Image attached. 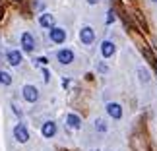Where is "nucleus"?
I'll list each match as a JSON object with an SVG mask.
<instances>
[{
  "mask_svg": "<svg viewBox=\"0 0 157 151\" xmlns=\"http://www.w3.org/2000/svg\"><path fill=\"white\" fill-rule=\"evenodd\" d=\"M14 138H16V142H20V143H25L29 140V128H27L25 122H17L14 126Z\"/></svg>",
  "mask_w": 157,
  "mask_h": 151,
  "instance_id": "1",
  "label": "nucleus"
},
{
  "mask_svg": "<svg viewBox=\"0 0 157 151\" xmlns=\"http://www.w3.org/2000/svg\"><path fill=\"white\" fill-rule=\"evenodd\" d=\"M20 41H21V51L27 52V54H31V52L35 51V47H37V45H35V37H33L29 31L21 33V39H20Z\"/></svg>",
  "mask_w": 157,
  "mask_h": 151,
  "instance_id": "2",
  "label": "nucleus"
},
{
  "mask_svg": "<svg viewBox=\"0 0 157 151\" xmlns=\"http://www.w3.org/2000/svg\"><path fill=\"white\" fill-rule=\"evenodd\" d=\"M80 41L86 47L89 45H93V41H95V31H93V27H89V25H83L82 27V31H80Z\"/></svg>",
  "mask_w": 157,
  "mask_h": 151,
  "instance_id": "3",
  "label": "nucleus"
},
{
  "mask_svg": "<svg viewBox=\"0 0 157 151\" xmlns=\"http://www.w3.org/2000/svg\"><path fill=\"white\" fill-rule=\"evenodd\" d=\"M56 60L60 64H64V66L72 64V62H74V51H72V49H60L56 52Z\"/></svg>",
  "mask_w": 157,
  "mask_h": 151,
  "instance_id": "4",
  "label": "nucleus"
},
{
  "mask_svg": "<svg viewBox=\"0 0 157 151\" xmlns=\"http://www.w3.org/2000/svg\"><path fill=\"white\" fill-rule=\"evenodd\" d=\"M21 95H23V99H25L27 103H35V101L39 99V91H37V87H35V85H23Z\"/></svg>",
  "mask_w": 157,
  "mask_h": 151,
  "instance_id": "5",
  "label": "nucleus"
},
{
  "mask_svg": "<svg viewBox=\"0 0 157 151\" xmlns=\"http://www.w3.org/2000/svg\"><path fill=\"white\" fill-rule=\"evenodd\" d=\"M49 31H51V41L54 45H62L66 41V31L62 27H52V29H49Z\"/></svg>",
  "mask_w": 157,
  "mask_h": 151,
  "instance_id": "6",
  "label": "nucleus"
},
{
  "mask_svg": "<svg viewBox=\"0 0 157 151\" xmlns=\"http://www.w3.org/2000/svg\"><path fill=\"white\" fill-rule=\"evenodd\" d=\"M6 62H8L10 66H20L21 64V52L16 51V49L6 51Z\"/></svg>",
  "mask_w": 157,
  "mask_h": 151,
  "instance_id": "7",
  "label": "nucleus"
},
{
  "mask_svg": "<svg viewBox=\"0 0 157 151\" xmlns=\"http://www.w3.org/2000/svg\"><path fill=\"white\" fill-rule=\"evenodd\" d=\"M56 122H52V120H47V122H43V126H41V134H43V138H54V134H56Z\"/></svg>",
  "mask_w": 157,
  "mask_h": 151,
  "instance_id": "8",
  "label": "nucleus"
},
{
  "mask_svg": "<svg viewBox=\"0 0 157 151\" xmlns=\"http://www.w3.org/2000/svg\"><path fill=\"white\" fill-rule=\"evenodd\" d=\"M114 51H117V47H114V43L111 39H107V41L101 43V56H103V58H111L114 54Z\"/></svg>",
  "mask_w": 157,
  "mask_h": 151,
  "instance_id": "9",
  "label": "nucleus"
},
{
  "mask_svg": "<svg viewBox=\"0 0 157 151\" xmlns=\"http://www.w3.org/2000/svg\"><path fill=\"white\" fill-rule=\"evenodd\" d=\"M107 112L111 114V118H114V120L122 118V107H120L118 103H109V105H107Z\"/></svg>",
  "mask_w": 157,
  "mask_h": 151,
  "instance_id": "10",
  "label": "nucleus"
},
{
  "mask_svg": "<svg viewBox=\"0 0 157 151\" xmlns=\"http://www.w3.org/2000/svg\"><path fill=\"white\" fill-rule=\"evenodd\" d=\"M39 25L43 27V29H52L54 27V16L52 14H41L39 16Z\"/></svg>",
  "mask_w": 157,
  "mask_h": 151,
  "instance_id": "11",
  "label": "nucleus"
},
{
  "mask_svg": "<svg viewBox=\"0 0 157 151\" xmlns=\"http://www.w3.org/2000/svg\"><path fill=\"white\" fill-rule=\"evenodd\" d=\"M66 124H68V128H72V130H80L82 128V118L78 116V114L70 112L68 116H66Z\"/></svg>",
  "mask_w": 157,
  "mask_h": 151,
  "instance_id": "12",
  "label": "nucleus"
},
{
  "mask_svg": "<svg viewBox=\"0 0 157 151\" xmlns=\"http://www.w3.org/2000/svg\"><path fill=\"white\" fill-rule=\"evenodd\" d=\"M95 130H97L99 134H105V132L109 130V126H107V122H105L103 118H97V120H95Z\"/></svg>",
  "mask_w": 157,
  "mask_h": 151,
  "instance_id": "13",
  "label": "nucleus"
},
{
  "mask_svg": "<svg viewBox=\"0 0 157 151\" xmlns=\"http://www.w3.org/2000/svg\"><path fill=\"white\" fill-rule=\"evenodd\" d=\"M0 83H2V85H12V76L8 72L0 70Z\"/></svg>",
  "mask_w": 157,
  "mask_h": 151,
  "instance_id": "14",
  "label": "nucleus"
},
{
  "mask_svg": "<svg viewBox=\"0 0 157 151\" xmlns=\"http://www.w3.org/2000/svg\"><path fill=\"white\" fill-rule=\"evenodd\" d=\"M138 74H140V80L146 83V81H149V74H147V70L144 68V66H140V68H138Z\"/></svg>",
  "mask_w": 157,
  "mask_h": 151,
  "instance_id": "15",
  "label": "nucleus"
},
{
  "mask_svg": "<svg viewBox=\"0 0 157 151\" xmlns=\"http://www.w3.org/2000/svg\"><path fill=\"white\" fill-rule=\"evenodd\" d=\"M33 62H35V66H47V62H49V60H47V56H37Z\"/></svg>",
  "mask_w": 157,
  "mask_h": 151,
  "instance_id": "16",
  "label": "nucleus"
},
{
  "mask_svg": "<svg viewBox=\"0 0 157 151\" xmlns=\"http://www.w3.org/2000/svg\"><path fill=\"white\" fill-rule=\"evenodd\" d=\"M114 21V12L111 10V12H109V17H107V23H113Z\"/></svg>",
  "mask_w": 157,
  "mask_h": 151,
  "instance_id": "17",
  "label": "nucleus"
},
{
  "mask_svg": "<svg viewBox=\"0 0 157 151\" xmlns=\"http://www.w3.org/2000/svg\"><path fill=\"white\" fill-rule=\"evenodd\" d=\"M97 70H99V72H107L109 68H107V64H103V62H101V64L97 66Z\"/></svg>",
  "mask_w": 157,
  "mask_h": 151,
  "instance_id": "18",
  "label": "nucleus"
},
{
  "mask_svg": "<svg viewBox=\"0 0 157 151\" xmlns=\"http://www.w3.org/2000/svg\"><path fill=\"white\" fill-rule=\"evenodd\" d=\"M43 76H45V81H49V80H51V74H49V70H43Z\"/></svg>",
  "mask_w": 157,
  "mask_h": 151,
  "instance_id": "19",
  "label": "nucleus"
},
{
  "mask_svg": "<svg viewBox=\"0 0 157 151\" xmlns=\"http://www.w3.org/2000/svg\"><path fill=\"white\" fill-rule=\"evenodd\" d=\"M12 108H14V112L17 114V116H21V111H20V108H17V105H12Z\"/></svg>",
  "mask_w": 157,
  "mask_h": 151,
  "instance_id": "20",
  "label": "nucleus"
},
{
  "mask_svg": "<svg viewBox=\"0 0 157 151\" xmlns=\"http://www.w3.org/2000/svg\"><path fill=\"white\" fill-rule=\"evenodd\" d=\"M97 2H99V0H87V4H91V6H93V4H97Z\"/></svg>",
  "mask_w": 157,
  "mask_h": 151,
  "instance_id": "21",
  "label": "nucleus"
},
{
  "mask_svg": "<svg viewBox=\"0 0 157 151\" xmlns=\"http://www.w3.org/2000/svg\"><path fill=\"white\" fill-rule=\"evenodd\" d=\"M2 12H4V10H2V8H0V20H2Z\"/></svg>",
  "mask_w": 157,
  "mask_h": 151,
  "instance_id": "22",
  "label": "nucleus"
},
{
  "mask_svg": "<svg viewBox=\"0 0 157 151\" xmlns=\"http://www.w3.org/2000/svg\"><path fill=\"white\" fill-rule=\"evenodd\" d=\"M16 2H21V0H16Z\"/></svg>",
  "mask_w": 157,
  "mask_h": 151,
  "instance_id": "23",
  "label": "nucleus"
},
{
  "mask_svg": "<svg viewBox=\"0 0 157 151\" xmlns=\"http://www.w3.org/2000/svg\"><path fill=\"white\" fill-rule=\"evenodd\" d=\"M151 2H157V0H151Z\"/></svg>",
  "mask_w": 157,
  "mask_h": 151,
  "instance_id": "24",
  "label": "nucleus"
},
{
  "mask_svg": "<svg viewBox=\"0 0 157 151\" xmlns=\"http://www.w3.org/2000/svg\"><path fill=\"white\" fill-rule=\"evenodd\" d=\"M155 72H157V66H155Z\"/></svg>",
  "mask_w": 157,
  "mask_h": 151,
  "instance_id": "25",
  "label": "nucleus"
},
{
  "mask_svg": "<svg viewBox=\"0 0 157 151\" xmlns=\"http://www.w3.org/2000/svg\"><path fill=\"white\" fill-rule=\"evenodd\" d=\"M93 151H99V149H93Z\"/></svg>",
  "mask_w": 157,
  "mask_h": 151,
  "instance_id": "26",
  "label": "nucleus"
}]
</instances>
